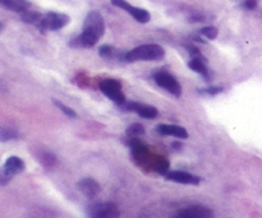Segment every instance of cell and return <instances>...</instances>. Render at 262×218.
Returning <instances> with one entry per match:
<instances>
[{
    "label": "cell",
    "instance_id": "6da1fadb",
    "mask_svg": "<svg viewBox=\"0 0 262 218\" xmlns=\"http://www.w3.org/2000/svg\"><path fill=\"white\" fill-rule=\"evenodd\" d=\"M105 32V22L101 13L97 10H91L87 13L83 22V31L81 35L72 42V45L77 43V46L82 47H92L99 42Z\"/></svg>",
    "mask_w": 262,
    "mask_h": 218
},
{
    "label": "cell",
    "instance_id": "7a4b0ae2",
    "mask_svg": "<svg viewBox=\"0 0 262 218\" xmlns=\"http://www.w3.org/2000/svg\"><path fill=\"white\" fill-rule=\"evenodd\" d=\"M165 56V50L156 43H147L135 47L124 54L125 61H154L161 60Z\"/></svg>",
    "mask_w": 262,
    "mask_h": 218
},
{
    "label": "cell",
    "instance_id": "3957f363",
    "mask_svg": "<svg viewBox=\"0 0 262 218\" xmlns=\"http://www.w3.org/2000/svg\"><path fill=\"white\" fill-rule=\"evenodd\" d=\"M25 168L26 165L22 158L15 157V156H12V157L8 158L5 161L4 166L0 168V185H7L17 174H20L22 171H25Z\"/></svg>",
    "mask_w": 262,
    "mask_h": 218
},
{
    "label": "cell",
    "instance_id": "277c9868",
    "mask_svg": "<svg viewBox=\"0 0 262 218\" xmlns=\"http://www.w3.org/2000/svg\"><path fill=\"white\" fill-rule=\"evenodd\" d=\"M119 208L112 202H97L87 208L89 218H119Z\"/></svg>",
    "mask_w": 262,
    "mask_h": 218
},
{
    "label": "cell",
    "instance_id": "5b68a950",
    "mask_svg": "<svg viewBox=\"0 0 262 218\" xmlns=\"http://www.w3.org/2000/svg\"><path fill=\"white\" fill-rule=\"evenodd\" d=\"M100 89L109 100L114 101L119 106L125 105V96L122 91V83L117 79H104L100 83Z\"/></svg>",
    "mask_w": 262,
    "mask_h": 218
},
{
    "label": "cell",
    "instance_id": "8992f818",
    "mask_svg": "<svg viewBox=\"0 0 262 218\" xmlns=\"http://www.w3.org/2000/svg\"><path fill=\"white\" fill-rule=\"evenodd\" d=\"M69 22H71V18H69L68 14L50 12L43 15L37 27L41 31H58L66 27Z\"/></svg>",
    "mask_w": 262,
    "mask_h": 218
},
{
    "label": "cell",
    "instance_id": "52a82bcc",
    "mask_svg": "<svg viewBox=\"0 0 262 218\" xmlns=\"http://www.w3.org/2000/svg\"><path fill=\"white\" fill-rule=\"evenodd\" d=\"M155 82L161 87V88L166 89L169 93H171L176 97H181L182 94V87L179 82L174 78L171 74L166 73V71H160V73L155 74Z\"/></svg>",
    "mask_w": 262,
    "mask_h": 218
},
{
    "label": "cell",
    "instance_id": "ba28073f",
    "mask_svg": "<svg viewBox=\"0 0 262 218\" xmlns=\"http://www.w3.org/2000/svg\"><path fill=\"white\" fill-rule=\"evenodd\" d=\"M112 4L114 5V7L125 10V12H127L129 15H132L137 22L140 23L150 22L151 15L147 10L142 9V8L133 7V5H130L127 0H112Z\"/></svg>",
    "mask_w": 262,
    "mask_h": 218
},
{
    "label": "cell",
    "instance_id": "9c48e42d",
    "mask_svg": "<svg viewBox=\"0 0 262 218\" xmlns=\"http://www.w3.org/2000/svg\"><path fill=\"white\" fill-rule=\"evenodd\" d=\"M165 179L169 181H174L178 184H186V185H199L201 179L196 175L186 173V171H170L165 175Z\"/></svg>",
    "mask_w": 262,
    "mask_h": 218
},
{
    "label": "cell",
    "instance_id": "30bf717a",
    "mask_svg": "<svg viewBox=\"0 0 262 218\" xmlns=\"http://www.w3.org/2000/svg\"><path fill=\"white\" fill-rule=\"evenodd\" d=\"M178 218H214V212L205 206H191L179 211Z\"/></svg>",
    "mask_w": 262,
    "mask_h": 218
},
{
    "label": "cell",
    "instance_id": "8fae6325",
    "mask_svg": "<svg viewBox=\"0 0 262 218\" xmlns=\"http://www.w3.org/2000/svg\"><path fill=\"white\" fill-rule=\"evenodd\" d=\"M129 111H135L140 115L141 117L143 119H148L152 120L156 119L159 116V111L156 107L150 106V105H145V104H140V102H129L128 105H124Z\"/></svg>",
    "mask_w": 262,
    "mask_h": 218
},
{
    "label": "cell",
    "instance_id": "7c38bea8",
    "mask_svg": "<svg viewBox=\"0 0 262 218\" xmlns=\"http://www.w3.org/2000/svg\"><path fill=\"white\" fill-rule=\"evenodd\" d=\"M78 189L87 197V198H95L101 191V186L97 183L95 179L92 178H84L78 181Z\"/></svg>",
    "mask_w": 262,
    "mask_h": 218
},
{
    "label": "cell",
    "instance_id": "4fadbf2b",
    "mask_svg": "<svg viewBox=\"0 0 262 218\" xmlns=\"http://www.w3.org/2000/svg\"><path fill=\"white\" fill-rule=\"evenodd\" d=\"M156 132L161 135H166V137H176L181 138V139H187L188 138V132L184 128L178 127V125L160 124L156 128Z\"/></svg>",
    "mask_w": 262,
    "mask_h": 218
},
{
    "label": "cell",
    "instance_id": "5bb4252c",
    "mask_svg": "<svg viewBox=\"0 0 262 218\" xmlns=\"http://www.w3.org/2000/svg\"><path fill=\"white\" fill-rule=\"evenodd\" d=\"M188 68L201 74L206 81H210V70L207 68L206 59H191V61L188 63Z\"/></svg>",
    "mask_w": 262,
    "mask_h": 218
},
{
    "label": "cell",
    "instance_id": "9a60e30c",
    "mask_svg": "<svg viewBox=\"0 0 262 218\" xmlns=\"http://www.w3.org/2000/svg\"><path fill=\"white\" fill-rule=\"evenodd\" d=\"M3 7L9 10H13V12L23 13L30 8V2L28 0H4Z\"/></svg>",
    "mask_w": 262,
    "mask_h": 218
},
{
    "label": "cell",
    "instance_id": "2e32d148",
    "mask_svg": "<svg viewBox=\"0 0 262 218\" xmlns=\"http://www.w3.org/2000/svg\"><path fill=\"white\" fill-rule=\"evenodd\" d=\"M43 15L40 14V13L37 12H32V10H26V12L20 13V18H22L23 22L26 23H30V25H36L38 26V23L41 22V19H42Z\"/></svg>",
    "mask_w": 262,
    "mask_h": 218
},
{
    "label": "cell",
    "instance_id": "e0dca14e",
    "mask_svg": "<svg viewBox=\"0 0 262 218\" xmlns=\"http://www.w3.org/2000/svg\"><path fill=\"white\" fill-rule=\"evenodd\" d=\"M100 56L102 58H106V59H117L120 58V51L118 49H115L114 46H110V45H104L100 47L99 50Z\"/></svg>",
    "mask_w": 262,
    "mask_h": 218
},
{
    "label": "cell",
    "instance_id": "ac0fdd59",
    "mask_svg": "<svg viewBox=\"0 0 262 218\" xmlns=\"http://www.w3.org/2000/svg\"><path fill=\"white\" fill-rule=\"evenodd\" d=\"M38 161L41 162V165L46 168H51L56 162V158L53 153L50 152H41L38 156Z\"/></svg>",
    "mask_w": 262,
    "mask_h": 218
},
{
    "label": "cell",
    "instance_id": "d6986e66",
    "mask_svg": "<svg viewBox=\"0 0 262 218\" xmlns=\"http://www.w3.org/2000/svg\"><path fill=\"white\" fill-rule=\"evenodd\" d=\"M152 165H154V168H155L159 174H161V175H166V174H168L169 161L166 160V158L158 157L155 161H154Z\"/></svg>",
    "mask_w": 262,
    "mask_h": 218
},
{
    "label": "cell",
    "instance_id": "ffe728a7",
    "mask_svg": "<svg viewBox=\"0 0 262 218\" xmlns=\"http://www.w3.org/2000/svg\"><path fill=\"white\" fill-rule=\"evenodd\" d=\"M19 137L15 130L9 129V128H2L0 127V142H8V140L17 139Z\"/></svg>",
    "mask_w": 262,
    "mask_h": 218
},
{
    "label": "cell",
    "instance_id": "44dd1931",
    "mask_svg": "<svg viewBox=\"0 0 262 218\" xmlns=\"http://www.w3.org/2000/svg\"><path fill=\"white\" fill-rule=\"evenodd\" d=\"M125 133H127L128 137L137 138L138 135L145 134V128H143V125L141 124H132L127 128Z\"/></svg>",
    "mask_w": 262,
    "mask_h": 218
},
{
    "label": "cell",
    "instance_id": "7402d4cb",
    "mask_svg": "<svg viewBox=\"0 0 262 218\" xmlns=\"http://www.w3.org/2000/svg\"><path fill=\"white\" fill-rule=\"evenodd\" d=\"M201 35L204 36V37H206L207 40H215V38L217 37V35H219V31H217L216 27H214V26H206V27L201 28Z\"/></svg>",
    "mask_w": 262,
    "mask_h": 218
},
{
    "label": "cell",
    "instance_id": "603a6c76",
    "mask_svg": "<svg viewBox=\"0 0 262 218\" xmlns=\"http://www.w3.org/2000/svg\"><path fill=\"white\" fill-rule=\"evenodd\" d=\"M53 102H54V104H55V106L58 107L59 110H61V111H63L64 114L67 115V116L72 117V119H76V117H77V112L74 111L73 109H71V107L67 106L66 104H63V102L58 101V100H54Z\"/></svg>",
    "mask_w": 262,
    "mask_h": 218
},
{
    "label": "cell",
    "instance_id": "cb8c5ba5",
    "mask_svg": "<svg viewBox=\"0 0 262 218\" xmlns=\"http://www.w3.org/2000/svg\"><path fill=\"white\" fill-rule=\"evenodd\" d=\"M223 91H224V88H223V87L210 86L209 88L201 89V91H200V92H202V93H207V94H210V96H216V94L222 93Z\"/></svg>",
    "mask_w": 262,
    "mask_h": 218
},
{
    "label": "cell",
    "instance_id": "d4e9b609",
    "mask_svg": "<svg viewBox=\"0 0 262 218\" xmlns=\"http://www.w3.org/2000/svg\"><path fill=\"white\" fill-rule=\"evenodd\" d=\"M187 50H188L189 55H191L192 59H205V56H202L201 51L196 47V46H187Z\"/></svg>",
    "mask_w": 262,
    "mask_h": 218
},
{
    "label": "cell",
    "instance_id": "484cf974",
    "mask_svg": "<svg viewBox=\"0 0 262 218\" xmlns=\"http://www.w3.org/2000/svg\"><path fill=\"white\" fill-rule=\"evenodd\" d=\"M243 8L248 10H253L257 8V0H243Z\"/></svg>",
    "mask_w": 262,
    "mask_h": 218
},
{
    "label": "cell",
    "instance_id": "4316f807",
    "mask_svg": "<svg viewBox=\"0 0 262 218\" xmlns=\"http://www.w3.org/2000/svg\"><path fill=\"white\" fill-rule=\"evenodd\" d=\"M173 147L176 148V150H181V144H179V143H174Z\"/></svg>",
    "mask_w": 262,
    "mask_h": 218
},
{
    "label": "cell",
    "instance_id": "83f0119b",
    "mask_svg": "<svg viewBox=\"0 0 262 218\" xmlns=\"http://www.w3.org/2000/svg\"><path fill=\"white\" fill-rule=\"evenodd\" d=\"M3 28H4V26H3V23H2V22H0V31H2V30H3Z\"/></svg>",
    "mask_w": 262,
    "mask_h": 218
},
{
    "label": "cell",
    "instance_id": "f1b7e54d",
    "mask_svg": "<svg viewBox=\"0 0 262 218\" xmlns=\"http://www.w3.org/2000/svg\"><path fill=\"white\" fill-rule=\"evenodd\" d=\"M3 3H4V0H0V5H3Z\"/></svg>",
    "mask_w": 262,
    "mask_h": 218
}]
</instances>
